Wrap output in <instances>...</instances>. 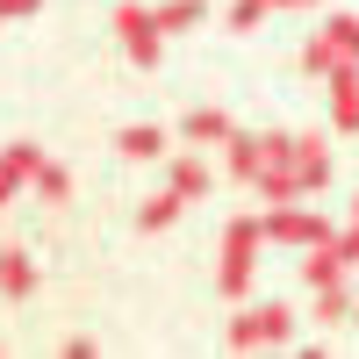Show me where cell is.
<instances>
[{
	"instance_id": "6da1fadb",
	"label": "cell",
	"mask_w": 359,
	"mask_h": 359,
	"mask_svg": "<svg viewBox=\"0 0 359 359\" xmlns=\"http://www.w3.org/2000/svg\"><path fill=\"white\" fill-rule=\"evenodd\" d=\"M259 245H266V216H230L223 223V266H216V294H223V302H245V294H252Z\"/></svg>"
},
{
	"instance_id": "7a4b0ae2",
	"label": "cell",
	"mask_w": 359,
	"mask_h": 359,
	"mask_svg": "<svg viewBox=\"0 0 359 359\" xmlns=\"http://www.w3.org/2000/svg\"><path fill=\"white\" fill-rule=\"evenodd\" d=\"M287 338H294V309L287 302H245L230 316V331H223L230 352H266V345H287Z\"/></svg>"
},
{
	"instance_id": "3957f363",
	"label": "cell",
	"mask_w": 359,
	"mask_h": 359,
	"mask_svg": "<svg viewBox=\"0 0 359 359\" xmlns=\"http://www.w3.org/2000/svg\"><path fill=\"white\" fill-rule=\"evenodd\" d=\"M115 36H123V50H130V65H137V72H158L165 29H158V8H151V0H130V8H115Z\"/></svg>"
},
{
	"instance_id": "277c9868",
	"label": "cell",
	"mask_w": 359,
	"mask_h": 359,
	"mask_svg": "<svg viewBox=\"0 0 359 359\" xmlns=\"http://www.w3.org/2000/svg\"><path fill=\"white\" fill-rule=\"evenodd\" d=\"M323 237H338V230L323 223L316 208H294V201H280V208H266V245H287V252H309V245H323Z\"/></svg>"
},
{
	"instance_id": "5b68a950",
	"label": "cell",
	"mask_w": 359,
	"mask_h": 359,
	"mask_svg": "<svg viewBox=\"0 0 359 359\" xmlns=\"http://www.w3.org/2000/svg\"><path fill=\"white\" fill-rule=\"evenodd\" d=\"M294 172H302V187L309 194H323V187H331V172H338V158H331V137H294Z\"/></svg>"
},
{
	"instance_id": "8992f818",
	"label": "cell",
	"mask_w": 359,
	"mask_h": 359,
	"mask_svg": "<svg viewBox=\"0 0 359 359\" xmlns=\"http://www.w3.org/2000/svg\"><path fill=\"white\" fill-rule=\"evenodd\" d=\"M36 165H43V151L36 144H8V151H0V208H8L29 180H36Z\"/></svg>"
},
{
	"instance_id": "52a82bcc",
	"label": "cell",
	"mask_w": 359,
	"mask_h": 359,
	"mask_svg": "<svg viewBox=\"0 0 359 359\" xmlns=\"http://www.w3.org/2000/svg\"><path fill=\"white\" fill-rule=\"evenodd\" d=\"M115 151L137 158V165H158V158H172V137H165L158 123H130L123 137H115Z\"/></svg>"
},
{
	"instance_id": "ba28073f",
	"label": "cell",
	"mask_w": 359,
	"mask_h": 359,
	"mask_svg": "<svg viewBox=\"0 0 359 359\" xmlns=\"http://www.w3.org/2000/svg\"><path fill=\"white\" fill-rule=\"evenodd\" d=\"M223 165H230V180L259 187V172H266V137H245V130H230V144H223Z\"/></svg>"
},
{
	"instance_id": "9c48e42d",
	"label": "cell",
	"mask_w": 359,
	"mask_h": 359,
	"mask_svg": "<svg viewBox=\"0 0 359 359\" xmlns=\"http://www.w3.org/2000/svg\"><path fill=\"white\" fill-rule=\"evenodd\" d=\"M0 294H8V302H29V294H36V259L29 252H0Z\"/></svg>"
},
{
	"instance_id": "30bf717a",
	"label": "cell",
	"mask_w": 359,
	"mask_h": 359,
	"mask_svg": "<svg viewBox=\"0 0 359 359\" xmlns=\"http://www.w3.org/2000/svg\"><path fill=\"white\" fill-rule=\"evenodd\" d=\"M165 187H172V194H187V201H201L208 187H216V180H208V165L187 151V158H165Z\"/></svg>"
},
{
	"instance_id": "8fae6325",
	"label": "cell",
	"mask_w": 359,
	"mask_h": 359,
	"mask_svg": "<svg viewBox=\"0 0 359 359\" xmlns=\"http://www.w3.org/2000/svg\"><path fill=\"white\" fill-rule=\"evenodd\" d=\"M302 280H309V287H331V280H345L338 237H323V245H309V259H302Z\"/></svg>"
},
{
	"instance_id": "7c38bea8",
	"label": "cell",
	"mask_w": 359,
	"mask_h": 359,
	"mask_svg": "<svg viewBox=\"0 0 359 359\" xmlns=\"http://www.w3.org/2000/svg\"><path fill=\"white\" fill-rule=\"evenodd\" d=\"M180 137H187V144H230V115L223 108H187Z\"/></svg>"
},
{
	"instance_id": "4fadbf2b",
	"label": "cell",
	"mask_w": 359,
	"mask_h": 359,
	"mask_svg": "<svg viewBox=\"0 0 359 359\" xmlns=\"http://www.w3.org/2000/svg\"><path fill=\"white\" fill-rule=\"evenodd\" d=\"M302 194H309V187H302V172H294V165H266V172H259V201L280 208V201H302Z\"/></svg>"
},
{
	"instance_id": "5bb4252c",
	"label": "cell",
	"mask_w": 359,
	"mask_h": 359,
	"mask_svg": "<svg viewBox=\"0 0 359 359\" xmlns=\"http://www.w3.org/2000/svg\"><path fill=\"white\" fill-rule=\"evenodd\" d=\"M180 208H187V194H172V187H158V194H144V208H137V230H165Z\"/></svg>"
},
{
	"instance_id": "9a60e30c",
	"label": "cell",
	"mask_w": 359,
	"mask_h": 359,
	"mask_svg": "<svg viewBox=\"0 0 359 359\" xmlns=\"http://www.w3.org/2000/svg\"><path fill=\"white\" fill-rule=\"evenodd\" d=\"M352 302H359V294L345 287V280H331V287H316V323H352Z\"/></svg>"
},
{
	"instance_id": "2e32d148",
	"label": "cell",
	"mask_w": 359,
	"mask_h": 359,
	"mask_svg": "<svg viewBox=\"0 0 359 359\" xmlns=\"http://www.w3.org/2000/svg\"><path fill=\"white\" fill-rule=\"evenodd\" d=\"M338 57H345V50L331 43V29H316V36L302 43V72H309V79H331V65H338Z\"/></svg>"
},
{
	"instance_id": "e0dca14e",
	"label": "cell",
	"mask_w": 359,
	"mask_h": 359,
	"mask_svg": "<svg viewBox=\"0 0 359 359\" xmlns=\"http://www.w3.org/2000/svg\"><path fill=\"white\" fill-rule=\"evenodd\" d=\"M29 187H36V201H50V208H57V201H72V172L43 158V165H36V180H29Z\"/></svg>"
},
{
	"instance_id": "ac0fdd59",
	"label": "cell",
	"mask_w": 359,
	"mask_h": 359,
	"mask_svg": "<svg viewBox=\"0 0 359 359\" xmlns=\"http://www.w3.org/2000/svg\"><path fill=\"white\" fill-rule=\"evenodd\" d=\"M151 8H158V29H165V36H172V29H194V22H201V0H151Z\"/></svg>"
},
{
	"instance_id": "d6986e66",
	"label": "cell",
	"mask_w": 359,
	"mask_h": 359,
	"mask_svg": "<svg viewBox=\"0 0 359 359\" xmlns=\"http://www.w3.org/2000/svg\"><path fill=\"white\" fill-rule=\"evenodd\" d=\"M323 29H331V43H338V50L352 57V65H359V15H331Z\"/></svg>"
},
{
	"instance_id": "ffe728a7",
	"label": "cell",
	"mask_w": 359,
	"mask_h": 359,
	"mask_svg": "<svg viewBox=\"0 0 359 359\" xmlns=\"http://www.w3.org/2000/svg\"><path fill=\"white\" fill-rule=\"evenodd\" d=\"M266 15H273V0H237V8H230V29H259Z\"/></svg>"
},
{
	"instance_id": "44dd1931",
	"label": "cell",
	"mask_w": 359,
	"mask_h": 359,
	"mask_svg": "<svg viewBox=\"0 0 359 359\" xmlns=\"http://www.w3.org/2000/svg\"><path fill=\"white\" fill-rule=\"evenodd\" d=\"M29 15H43V0H0V22H29Z\"/></svg>"
},
{
	"instance_id": "7402d4cb",
	"label": "cell",
	"mask_w": 359,
	"mask_h": 359,
	"mask_svg": "<svg viewBox=\"0 0 359 359\" xmlns=\"http://www.w3.org/2000/svg\"><path fill=\"white\" fill-rule=\"evenodd\" d=\"M338 259L359 266V216H352V230H338Z\"/></svg>"
},
{
	"instance_id": "603a6c76",
	"label": "cell",
	"mask_w": 359,
	"mask_h": 359,
	"mask_svg": "<svg viewBox=\"0 0 359 359\" xmlns=\"http://www.w3.org/2000/svg\"><path fill=\"white\" fill-rule=\"evenodd\" d=\"M273 8H323V0H273Z\"/></svg>"
},
{
	"instance_id": "cb8c5ba5",
	"label": "cell",
	"mask_w": 359,
	"mask_h": 359,
	"mask_svg": "<svg viewBox=\"0 0 359 359\" xmlns=\"http://www.w3.org/2000/svg\"><path fill=\"white\" fill-rule=\"evenodd\" d=\"M352 216H359V194H352Z\"/></svg>"
},
{
	"instance_id": "d4e9b609",
	"label": "cell",
	"mask_w": 359,
	"mask_h": 359,
	"mask_svg": "<svg viewBox=\"0 0 359 359\" xmlns=\"http://www.w3.org/2000/svg\"><path fill=\"white\" fill-rule=\"evenodd\" d=\"M352 323H359V302H352Z\"/></svg>"
}]
</instances>
